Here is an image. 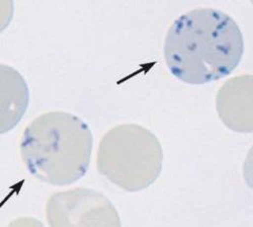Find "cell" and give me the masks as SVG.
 I'll return each mask as SVG.
<instances>
[{
	"mask_svg": "<svg viewBox=\"0 0 253 227\" xmlns=\"http://www.w3.org/2000/svg\"><path fill=\"white\" fill-rule=\"evenodd\" d=\"M167 68L188 85H207L231 75L244 54L242 32L230 14L211 7L183 13L164 46Z\"/></svg>",
	"mask_w": 253,
	"mask_h": 227,
	"instance_id": "6da1fadb",
	"label": "cell"
},
{
	"mask_svg": "<svg viewBox=\"0 0 253 227\" xmlns=\"http://www.w3.org/2000/svg\"><path fill=\"white\" fill-rule=\"evenodd\" d=\"M93 149L88 124L66 111H49L32 120L22 135L20 153L30 174L45 184L70 186L86 174Z\"/></svg>",
	"mask_w": 253,
	"mask_h": 227,
	"instance_id": "7a4b0ae2",
	"label": "cell"
},
{
	"mask_svg": "<svg viewBox=\"0 0 253 227\" xmlns=\"http://www.w3.org/2000/svg\"><path fill=\"white\" fill-rule=\"evenodd\" d=\"M164 151L150 129L135 123L106 132L98 146V172L118 188L136 192L148 189L163 170Z\"/></svg>",
	"mask_w": 253,
	"mask_h": 227,
	"instance_id": "3957f363",
	"label": "cell"
},
{
	"mask_svg": "<svg viewBox=\"0 0 253 227\" xmlns=\"http://www.w3.org/2000/svg\"><path fill=\"white\" fill-rule=\"evenodd\" d=\"M50 226H121L116 208L102 193L76 189L53 193L46 206Z\"/></svg>",
	"mask_w": 253,
	"mask_h": 227,
	"instance_id": "277c9868",
	"label": "cell"
},
{
	"mask_svg": "<svg viewBox=\"0 0 253 227\" xmlns=\"http://www.w3.org/2000/svg\"><path fill=\"white\" fill-rule=\"evenodd\" d=\"M215 108L219 119L235 133L253 132V76H235L216 94Z\"/></svg>",
	"mask_w": 253,
	"mask_h": 227,
	"instance_id": "5b68a950",
	"label": "cell"
},
{
	"mask_svg": "<svg viewBox=\"0 0 253 227\" xmlns=\"http://www.w3.org/2000/svg\"><path fill=\"white\" fill-rule=\"evenodd\" d=\"M30 94L26 79L13 68L0 64V134L17 126L29 106Z\"/></svg>",
	"mask_w": 253,
	"mask_h": 227,
	"instance_id": "8992f818",
	"label": "cell"
}]
</instances>
